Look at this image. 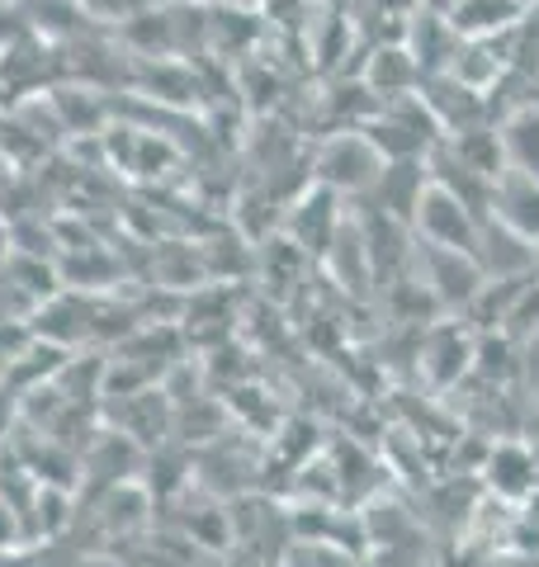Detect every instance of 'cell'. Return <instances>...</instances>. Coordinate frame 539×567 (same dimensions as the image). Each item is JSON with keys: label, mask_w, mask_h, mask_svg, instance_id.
I'll return each instance as SVG.
<instances>
[{"label": "cell", "mask_w": 539, "mask_h": 567, "mask_svg": "<svg viewBox=\"0 0 539 567\" xmlns=\"http://www.w3.org/2000/svg\"><path fill=\"white\" fill-rule=\"evenodd\" d=\"M6 539H10V516L0 511V548H6Z\"/></svg>", "instance_id": "cell-10"}, {"label": "cell", "mask_w": 539, "mask_h": 567, "mask_svg": "<svg viewBox=\"0 0 539 567\" xmlns=\"http://www.w3.org/2000/svg\"><path fill=\"white\" fill-rule=\"evenodd\" d=\"M492 218L507 223L516 237H526L530 246L539 241V181L535 175H520V171H507L497 181V194H492Z\"/></svg>", "instance_id": "cell-5"}, {"label": "cell", "mask_w": 539, "mask_h": 567, "mask_svg": "<svg viewBox=\"0 0 539 567\" xmlns=\"http://www.w3.org/2000/svg\"><path fill=\"white\" fill-rule=\"evenodd\" d=\"M417 237L430 241V246H449V251L478 256L482 223L455 199V194L440 189L436 181H430L426 194H421V204H417Z\"/></svg>", "instance_id": "cell-3"}, {"label": "cell", "mask_w": 539, "mask_h": 567, "mask_svg": "<svg viewBox=\"0 0 539 567\" xmlns=\"http://www.w3.org/2000/svg\"><path fill=\"white\" fill-rule=\"evenodd\" d=\"M488 483L497 496H526L535 492V454L526 445H516V440H507V445H497L492 458H488Z\"/></svg>", "instance_id": "cell-7"}, {"label": "cell", "mask_w": 539, "mask_h": 567, "mask_svg": "<svg viewBox=\"0 0 539 567\" xmlns=\"http://www.w3.org/2000/svg\"><path fill=\"white\" fill-rule=\"evenodd\" d=\"M417 76H421V66H417V58H411V48H379L374 62H369V91L384 95V104L407 95V85Z\"/></svg>", "instance_id": "cell-9"}, {"label": "cell", "mask_w": 539, "mask_h": 567, "mask_svg": "<svg viewBox=\"0 0 539 567\" xmlns=\"http://www.w3.org/2000/svg\"><path fill=\"white\" fill-rule=\"evenodd\" d=\"M501 147H507V171L535 175L539 181V104H526V110L501 128Z\"/></svg>", "instance_id": "cell-8"}, {"label": "cell", "mask_w": 539, "mask_h": 567, "mask_svg": "<svg viewBox=\"0 0 539 567\" xmlns=\"http://www.w3.org/2000/svg\"><path fill=\"white\" fill-rule=\"evenodd\" d=\"M474 327H464V322H440V327H430L421 336V369H426V379L436 383V388H449V383H459L464 374H469V360H474Z\"/></svg>", "instance_id": "cell-4"}, {"label": "cell", "mask_w": 539, "mask_h": 567, "mask_svg": "<svg viewBox=\"0 0 539 567\" xmlns=\"http://www.w3.org/2000/svg\"><path fill=\"white\" fill-rule=\"evenodd\" d=\"M417 270H421V284L430 289V298L440 303V312H469V303L478 298V289L488 284L482 265L464 251H449V246H430L417 237Z\"/></svg>", "instance_id": "cell-1"}, {"label": "cell", "mask_w": 539, "mask_h": 567, "mask_svg": "<svg viewBox=\"0 0 539 567\" xmlns=\"http://www.w3.org/2000/svg\"><path fill=\"white\" fill-rule=\"evenodd\" d=\"M384 152L374 147V142L365 133H346V137H332L327 147H322L317 156V181L327 189H346V194H369L374 185H379L384 175Z\"/></svg>", "instance_id": "cell-2"}, {"label": "cell", "mask_w": 539, "mask_h": 567, "mask_svg": "<svg viewBox=\"0 0 539 567\" xmlns=\"http://www.w3.org/2000/svg\"><path fill=\"white\" fill-rule=\"evenodd\" d=\"M526 6L530 0H459L445 20L455 24L459 39H492L497 29H516Z\"/></svg>", "instance_id": "cell-6"}, {"label": "cell", "mask_w": 539, "mask_h": 567, "mask_svg": "<svg viewBox=\"0 0 539 567\" xmlns=\"http://www.w3.org/2000/svg\"><path fill=\"white\" fill-rule=\"evenodd\" d=\"M535 275H539V241H535Z\"/></svg>", "instance_id": "cell-11"}]
</instances>
